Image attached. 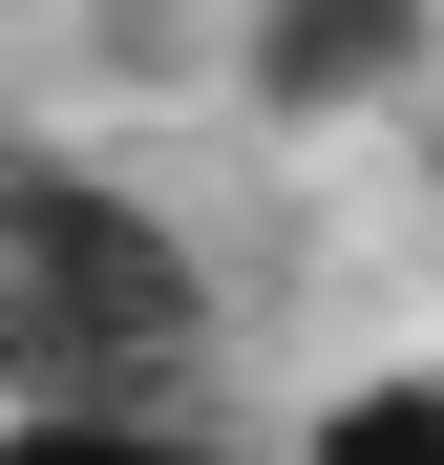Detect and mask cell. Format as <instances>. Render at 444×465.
Masks as SVG:
<instances>
[{"label": "cell", "instance_id": "6da1fadb", "mask_svg": "<svg viewBox=\"0 0 444 465\" xmlns=\"http://www.w3.org/2000/svg\"><path fill=\"white\" fill-rule=\"evenodd\" d=\"M170 339H191V275L127 191H0V360L106 381V360H170Z\"/></svg>", "mask_w": 444, "mask_h": 465}, {"label": "cell", "instance_id": "7a4b0ae2", "mask_svg": "<svg viewBox=\"0 0 444 465\" xmlns=\"http://www.w3.org/2000/svg\"><path fill=\"white\" fill-rule=\"evenodd\" d=\"M423 43H444V0H233L254 106H381Z\"/></svg>", "mask_w": 444, "mask_h": 465}, {"label": "cell", "instance_id": "3957f363", "mask_svg": "<svg viewBox=\"0 0 444 465\" xmlns=\"http://www.w3.org/2000/svg\"><path fill=\"white\" fill-rule=\"evenodd\" d=\"M296 465H444V381H339L296 423Z\"/></svg>", "mask_w": 444, "mask_h": 465}, {"label": "cell", "instance_id": "277c9868", "mask_svg": "<svg viewBox=\"0 0 444 465\" xmlns=\"http://www.w3.org/2000/svg\"><path fill=\"white\" fill-rule=\"evenodd\" d=\"M0 465H212V444L127 423V402H43V423H0Z\"/></svg>", "mask_w": 444, "mask_h": 465}]
</instances>
